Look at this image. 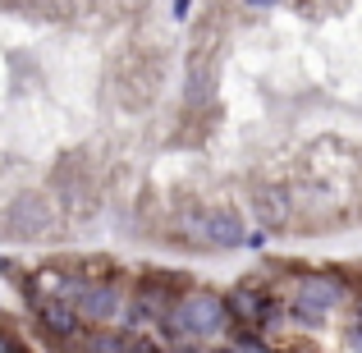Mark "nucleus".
I'll list each match as a JSON object with an SVG mask.
<instances>
[{
    "label": "nucleus",
    "instance_id": "nucleus-12",
    "mask_svg": "<svg viewBox=\"0 0 362 353\" xmlns=\"http://www.w3.org/2000/svg\"><path fill=\"white\" fill-rule=\"evenodd\" d=\"M243 248H266V230H247V238H243Z\"/></svg>",
    "mask_w": 362,
    "mask_h": 353
},
{
    "label": "nucleus",
    "instance_id": "nucleus-11",
    "mask_svg": "<svg viewBox=\"0 0 362 353\" xmlns=\"http://www.w3.org/2000/svg\"><path fill=\"white\" fill-rule=\"evenodd\" d=\"M344 345H349V353H362V321H354V326L344 330Z\"/></svg>",
    "mask_w": 362,
    "mask_h": 353
},
{
    "label": "nucleus",
    "instance_id": "nucleus-7",
    "mask_svg": "<svg viewBox=\"0 0 362 353\" xmlns=\"http://www.w3.org/2000/svg\"><path fill=\"white\" fill-rule=\"evenodd\" d=\"M37 321H42V330L55 335V340H74L83 330V317L74 312V303H55V299L37 303Z\"/></svg>",
    "mask_w": 362,
    "mask_h": 353
},
{
    "label": "nucleus",
    "instance_id": "nucleus-1",
    "mask_svg": "<svg viewBox=\"0 0 362 353\" xmlns=\"http://www.w3.org/2000/svg\"><path fill=\"white\" fill-rule=\"evenodd\" d=\"M160 326H165V335H175L179 345H197V340L230 335L234 317H230V308H225L221 294H211V289H188Z\"/></svg>",
    "mask_w": 362,
    "mask_h": 353
},
{
    "label": "nucleus",
    "instance_id": "nucleus-5",
    "mask_svg": "<svg viewBox=\"0 0 362 353\" xmlns=\"http://www.w3.org/2000/svg\"><path fill=\"white\" fill-rule=\"evenodd\" d=\"M339 308H344V280L335 275H303L293 289V317L303 321H326Z\"/></svg>",
    "mask_w": 362,
    "mask_h": 353
},
{
    "label": "nucleus",
    "instance_id": "nucleus-8",
    "mask_svg": "<svg viewBox=\"0 0 362 353\" xmlns=\"http://www.w3.org/2000/svg\"><path fill=\"white\" fill-rule=\"evenodd\" d=\"M257 221H262V230H284V225L293 221V202L284 188H257Z\"/></svg>",
    "mask_w": 362,
    "mask_h": 353
},
{
    "label": "nucleus",
    "instance_id": "nucleus-6",
    "mask_svg": "<svg viewBox=\"0 0 362 353\" xmlns=\"http://www.w3.org/2000/svg\"><path fill=\"white\" fill-rule=\"evenodd\" d=\"M184 101L188 110H206L216 106V55L211 51H197L193 60H188V83H184Z\"/></svg>",
    "mask_w": 362,
    "mask_h": 353
},
{
    "label": "nucleus",
    "instance_id": "nucleus-13",
    "mask_svg": "<svg viewBox=\"0 0 362 353\" xmlns=\"http://www.w3.org/2000/svg\"><path fill=\"white\" fill-rule=\"evenodd\" d=\"M170 353H206V349H197V345H175Z\"/></svg>",
    "mask_w": 362,
    "mask_h": 353
},
{
    "label": "nucleus",
    "instance_id": "nucleus-2",
    "mask_svg": "<svg viewBox=\"0 0 362 353\" xmlns=\"http://www.w3.org/2000/svg\"><path fill=\"white\" fill-rule=\"evenodd\" d=\"M184 238L188 243H197V248H243V216L234 212V207H206V212H193V216H184Z\"/></svg>",
    "mask_w": 362,
    "mask_h": 353
},
{
    "label": "nucleus",
    "instance_id": "nucleus-4",
    "mask_svg": "<svg viewBox=\"0 0 362 353\" xmlns=\"http://www.w3.org/2000/svg\"><path fill=\"white\" fill-rule=\"evenodd\" d=\"M5 230H9V238H23V243L46 238V234L55 230V207H51V197H42V193H18L14 202H9V212H5Z\"/></svg>",
    "mask_w": 362,
    "mask_h": 353
},
{
    "label": "nucleus",
    "instance_id": "nucleus-15",
    "mask_svg": "<svg viewBox=\"0 0 362 353\" xmlns=\"http://www.w3.org/2000/svg\"><path fill=\"white\" fill-rule=\"evenodd\" d=\"M247 5H275V0H247Z\"/></svg>",
    "mask_w": 362,
    "mask_h": 353
},
{
    "label": "nucleus",
    "instance_id": "nucleus-9",
    "mask_svg": "<svg viewBox=\"0 0 362 353\" xmlns=\"http://www.w3.org/2000/svg\"><path fill=\"white\" fill-rule=\"evenodd\" d=\"M225 308H230V317L243 321V326H262L266 321V299L257 289H230L225 294Z\"/></svg>",
    "mask_w": 362,
    "mask_h": 353
},
{
    "label": "nucleus",
    "instance_id": "nucleus-14",
    "mask_svg": "<svg viewBox=\"0 0 362 353\" xmlns=\"http://www.w3.org/2000/svg\"><path fill=\"white\" fill-rule=\"evenodd\" d=\"M0 353H14V340L9 335H0Z\"/></svg>",
    "mask_w": 362,
    "mask_h": 353
},
{
    "label": "nucleus",
    "instance_id": "nucleus-3",
    "mask_svg": "<svg viewBox=\"0 0 362 353\" xmlns=\"http://www.w3.org/2000/svg\"><path fill=\"white\" fill-rule=\"evenodd\" d=\"M74 312L88 326H115L124 312H129V299H124L119 280H83L78 299H74Z\"/></svg>",
    "mask_w": 362,
    "mask_h": 353
},
{
    "label": "nucleus",
    "instance_id": "nucleus-10",
    "mask_svg": "<svg viewBox=\"0 0 362 353\" xmlns=\"http://www.w3.org/2000/svg\"><path fill=\"white\" fill-rule=\"evenodd\" d=\"M83 345H88V353H129V340L110 326H97L92 335H83Z\"/></svg>",
    "mask_w": 362,
    "mask_h": 353
}]
</instances>
